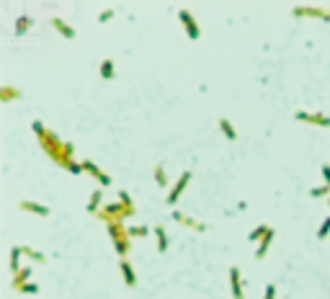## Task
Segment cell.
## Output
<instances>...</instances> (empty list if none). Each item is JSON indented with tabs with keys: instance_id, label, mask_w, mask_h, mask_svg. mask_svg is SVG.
<instances>
[{
	"instance_id": "8992f818",
	"label": "cell",
	"mask_w": 330,
	"mask_h": 299,
	"mask_svg": "<svg viewBox=\"0 0 330 299\" xmlns=\"http://www.w3.org/2000/svg\"><path fill=\"white\" fill-rule=\"evenodd\" d=\"M178 18H181V26H183V31H186V36L191 41H196L201 36V28H199V23H196V18H193L191 10L181 8V10H178Z\"/></svg>"
},
{
	"instance_id": "ba28073f",
	"label": "cell",
	"mask_w": 330,
	"mask_h": 299,
	"mask_svg": "<svg viewBox=\"0 0 330 299\" xmlns=\"http://www.w3.org/2000/svg\"><path fill=\"white\" fill-rule=\"evenodd\" d=\"M173 219L178 222V224H183V227H188V230H193V232H206V224L204 222H199V219H193V217H188V214H183V212H173Z\"/></svg>"
},
{
	"instance_id": "4dcf8cb0",
	"label": "cell",
	"mask_w": 330,
	"mask_h": 299,
	"mask_svg": "<svg viewBox=\"0 0 330 299\" xmlns=\"http://www.w3.org/2000/svg\"><path fill=\"white\" fill-rule=\"evenodd\" d=\"M263 299H276V287H274V284H268V287H266Z\"/></svg>"
},
{
	"instance_id": "2e32d148",
	"label": "cell",
	"mask_w": 330,
	"mask_h": 299,
	"mask_svg": "<svg viewBox=\"0 0 330 299\" xmlns=\"http://www.w3.org/2000/svg\"><path fill=\"white\" fill-rule=\"evenodd\" d=\"M219 129H222V134H224V137H227L230 142H235L237 140V132H235V127H232V122H230V119L227 116H219Z\"/></svg>"
},
{
	"instance_id": "6da1fadb",
	"label": "cell",
	"mask_w": 330,
	"mask_h": 299,
	"mask_svg": "<svg viewBox=\"0 0 330 299\" xmlns=\"http://www.w3.org/2000/svg\"><path fill=\"white\" fill-rule=\"evenodd\" d=\"M31 129H34V134L39 137L41 150L52 157V162H57L59 168H67V170L75 173V175H78V173H85V170H83V162H75V147H72V142H62V137H59V134H54V132H49L47 127L39 122V119L31 124Z\"/></svg>"
},
{
	"instance_id": "1f68e13d",
	"label": "cell",
	"mask_w": 330,
	"mask_h": 299,
	"mask_svg": "<svg viewBox=\"0 0 330 299\" xmlns=\"http://www.w3.org/2000/svg\"><path fill=\"white\" fill-rule=\"evenodd\" d=\"M320 170H323V178H325V183L330 186V162H325V165H320Z\"/></svg>"
},
{
	"instance_id": "277c9868",
	"label": "cell",
	"mask_w": 330,
	"mask_h": 299,
	"mask_svg": "<svg viewBox=\"0 0 330 299\" xmlns=\"http://www.w3.org/2000/svg\"><path fill=\"white\" fill-rule=\"evenodd\" d=\"M191 170H183L181 175H178V181L170 186V191L165 193V201H168V206H175L178 204V199L183 196V191H186V186H188V181H191Z\"/></svg>"
},
{
	"instance_id": "e0dca14e",
	"label": "cell",
	"mask_w": 330,
	"mask_h": 299,
	"mask_svg": "<svg viewBox=\"0 0 330 299\" xmlns=\"http://www.w3.org/2000/svg\"><path fill=\"white\" fill-rule=\"evenodd\" d=\"M52 26H54V31H59L65 39H75V28L70 23H65L62 18H52Z\"/></svg>"
},
{
	"instance_id": "30bf717a",
	"label": "cell",
	"mask_w": 330,
	"mask_h": 299,
	"mask_svg": "<svg viewBox=\"0 0 330 299\" xmlns=\"http://www.w3.org/2000/svg\"><path fill=\"white\" fill-rule=\"evenodd\" d=\"M230 289H232V299H245V292H243V279H240V268L237 266H230Z\"/></svg>"
},
{
	"instance_id": "5bb4252c",
	"label": "cell",
	"mask_w": 330,
	"mask_h": 299,
	"mask_svg": "<svg viewBox=\"0 0 330 299\" xmlns=\"http://www.w3.org/2000/svg\"><path fill=\"white\" fill-rule=\"evenodd\" d=\"M21 101L23 98V93L18 91V88H13V85H3V88H0V101H3V103H10V101Z\"/></svg>"
},
{
	"instance_id": "7a4b0ae2",
	"label": "cell",
	"mask_w": 330,
	"mask_h": 299,
	"mask_svg": "<svg viewBox=\"0 0 330 299\" xmlns=\"http://www.w3.org/2000/svg\"><path fill=\"white\" fill-rule=\"evenodd\" d=\"M134 214V206L129 204H122V201H116V204H106V206H101V212L96 214L101 222H106V224H114V222H124Z\"/></svg>"
},
{
	"instance_id": "7402d4cb",
	"label": "cell",
	"mask_w": 330,
	"mask_h": 299,
	"mask_svg": "<svg viewBox=\"0 0 330 299\" xmlns=\"http://www.w3.org/2000/svg\"><path fill=\"white\" fill-rule=\"evenodd\" d=\"M268 230H271V224H258V227L248 235V240H250V243H261L263 237L268 235Z\"/></svg>"
},
{
	"instance_id": "4fadbf2b",
	"label": "cell",
	"mask_w": 330,
	"mask_h": 299,
	"mask_svg": "<svg viewBox=\"0 0 330 299\" xmlns=\"http://www.w3.org/2000/svg\"><path fill=\"white\" fill-rule=\"evenodd\" d=\"M153 232L158 237V253H165V250L170 248V240H168V235H165V227H163V224H155Z\"/></svg>"
},
{
	"instance_id": "52a82bcc",
	"label": "cell",
	"mask_w": 330,
	"mask_h": 299,
	"mask_svg": "<svg viewBox=\"0 0 330 299\" xmlns=\"http://www.w3.org/2000/svg\"><path fill=\"white\" fill-rule=\"evenodd\" d=\"M294 16H307V18H323V21H330V8H320V5H297L294 10Z\"/></svg>"
},
{
	"instance_id": "44dd1931",
	"label": "cell",
	"mask_w": 330,
	"mask_h": 299,
	"mask_svg": "<svg viewBox=\"0 0 330 299\" xmlns=\"http://www.w3.org/2000/svg\"><path fill=\"white\" fill-rule=\"evenodd\" d=\"M28 279H31V268H28V266H26V268H21V271H18L16 276H13V281H10V287H13V289H18V287H21V284H28Z\"/></svg>"
},
{
	"instance_id": "7c38bea8",
	"label": "cell",
	"mask_w": 330,
	"mask_h": 299,
	"mask_svg": "<svg viewBox=\"0 0 330 299\" xmlns=\"http://www.w3.org/2000/svg\"><path fill=\"white\" fill-rule=\"evenodd\" d=\"M119 271H122V279H124V284H127V287H134V284H137V276H134V268H132V263H129L127 258H122V263H119Z\"/></svg>"
},
{
	"instance_id": "9a60e30c",
	"label": "cell",
	"mask_w": 330,
	"mask_h": 299,
	"mask_svg": "<svg viewBox=\"0 0 330 299\" xmlns=\"http://www.w3.org/2000/svg\"><path fill=\"white\" fill-rule=\"evenodd\" d=\"M274 235H276V230L271 227V230H268V235H266L263 240L258 243V250H256V258H258V261H263V258H266L268 248H271V240H274Z\"/></svg>"
},
{
	"instance_id": "484cf974",
	"label": "cell",
	"mask_w": 330,
	"mask_h": 299,
	"mask_svg": "<svg viewBox=\"0 0 330 299\" xmlns=\"http://www.w3.org/2000/svg\"><path fill=\"white\" fill-rule=\"evenodd\" d=\"M310 196H315V199H320V196H330V186H328V183H323V186H318V188H310Z\"/></svg>"
},
{
	"instance_id": "d6a6232c",
	"label": "cell",
	"mask_w": 330,
	"mask_h": 299,
	"mask_svg": "<svg viewBox=\"0 0 330 299\" xmlns=\"http://www.w3.org/2000/svg\"><path fill=\"white\" fill-rule=\"evenodd\" d=\"M119 201H122V204H129V206H134V204H132V196H129L127 191H119Z\"/></svg>"
},
{
	"instance_id": "d6986e66",
	"label": "cell",
	"mask_w": 330,
	"mask_h": 299,
	"mask_svg": "<svg viewBox=\"0 0 330 299\" xmlns=\"http://www.w3.org/2000/svg\"><path fill=\"white\" fill-rule=\"evenodd\" d=\"M153 173H155V183H158L160 188H168V191H170V186H168V173H165V165H163V162H158V165L153 168Z\"/></svg>"
},
{
	"instance_id": "5b68a950",
	"label": "cell",
	"mask_w": 330,
	"mask_h": 299,
	"mask_svg": "<svg viewBox=\"0 0 330 299\" xmlns=\"http://www.w3.org/2000/svg\"><path fill=\"white\" fill-rule=\"evenodd\" d=\"M294 119H297V122H302V124H310V127L330 129V116L323 114V111H297Z\"/></svg>"
},
{
	"instance_id": "8fae6325",
	"label": "cell",
	"mask_w": 330,
	"mask_h": 299,
	"mask_svg": "<svg viewBox=\"0 0 330 299\" xmlns=\"http://www.w3.org/2000/svg\"><path fill=\"white\" fill-rule=\"evenodd\" d=\"M18 209L21 212H31V214H39V217H49V212L52 209L47 206V204H39V201H18Z\"/></svg>"
},
{
	"instance_id": "ffe728a7",
	"label": "cell",
	"mask_w": 330,
	"mask_h": 299,
	"mask_svg": "<svg viewBox=\"0 0 330 299\" xmlns=\"http://www.w3.org/2000/svg\"><path fill=\"white\" fill-rule=\"evenodd\" d=\"M98 72H101V78H103V80H114V75H116L114 59H103L101 67H98Z\"/></svg>"
},
{
	"instance_id": "83f0119b",
	"label": "cell",
	"mask_w": 330,
	"mask_h": 299,
	"mask_svg": "<svg viewBox=\"0 0 330 299\" xmlns=\"http://www.w3.org/2000/svg\"><path fill=\"white\" fill-rule=\"evenodd\" d=\"M16 292H21V294H36V292H39V287H36L34 281H28V284H21V287H18Z\"/></svg>"
},
{
	"instance_id": "f546056e",
	"label": "cell",
	"mask_w": 330,
	"mask_h": 299,
	"mask_svg": "<svg viewBox=\"0 0 330 299\" xmlns=\"http://www.w3.org/2000/svg\"><path fill=\"white\" fill-rule=\"evenodd\" d=\"M147 227H142V224H140V227H129V237H147Z\"/></svg>"
},
{
	"instance_id": "f1b7e54d",
	"label": "cell",
	"mask_w": 330,
	"mask_h": 299,
	"mask_svg": "<svg viewBox=\"0 0 330 299\" xmlns=\"http://www.w3.org/2000/svg\"><path fill=\"white\" fill-rule=\"evenodd\" d=\"M114 16H116V10H114V8H106V10H101V13H98V21H101V23H106V21H111Z\"/></svg>"
},
{
	"instance_id": "4316f807",
	"label": "cell",
	"mask_w": 330,
	"mask_h": 299,
	"mask_svg": "<svg viewBox=\"0 0 330 299\" xmlns=\"http://www.w3.org/2000/svg\"><path fill=\"white\" fill-rule=\"evenodd\" d=\"M328 235H330V217H325V219H323L320 230H318V240H325Z\"/></svg>"
},
{
	"instance_id": "ac0fdd59",
	"label": "cell",
	"mask_w": 330,
	"mask_h": 299,
	"mask_svg": "<svg viewBox=\"0 0 330 299\" xmlns=\"http://www.w3.org/2000/svg\"><path fill=\"white\" fill-rule=\"evenodd\" d=\"M101 199H103V188H96L91 193V199H88V212H91V214L101 212Z\"/></svg>"
},
{
	"instance_id": "cb8c5ba5",
	"label": "cell",
	"mask_w": 330,
	"mask_h": 299,
	"mask_svg": "<svg viewBox=\"0 0 330 299\" xmlns=\"http://www.w3.org/2000/svg\"><path fill=\"white\" fill-rule=\"evenodd\" d=\"M21 256H23V253H21V245H13V248H10V271H13V276L21 271V268H18V258H21Z\"/></svg>"
},
{
	"instance_id": "9c48e42d",
	"label": "cell",
	"mask_w": 330,
	"mask_h": 299,
	"mask_svg": "<svg viewBox=\"0 0 330 299\" xmlns=\"http://www.w3.org/2000/svg\"><path fill=\"white\" fill-rule=\"evenodd\" d=\"M83 170H85L88 175H93L101 186H111V175H106V173H103V170L96 165L93 160H83Z\"/></svg>"
},
{
	"instance_id": "3957f363",
	"label": "cell",
	"mask_w": 330,
	"mask_h": 299,
	"mask_svg": "<svg viewBox=\"0 0 330 299\" xmlns=\"http://www.w3.org/2000/svg\"><path fill=\"white\" fill-rule=\"evenodd\" d=\"M109 227V235H111V243L116 248V253L122 258H127V253L132 250V237H129V227H124V222H114V224H106Z\"/></svg>"
},
{
	"instance_id": "603a6c76",
	"label": "cell",
	"mask_w": 330,
	"mask_h": 299,
	"mask_svg": "<svg viewBox=\"0 0 330 299\" xmlns=\"http://www.w3.org/2000/svg\"><path fill=\"white\" fill-rule=\"evenodd\" d=\"M21 253H23L26 258L36 261V263H44V261H47V256H44L41 250H34V248H28V245H21Z\"/></svg>"
},
{
	"instance_id": "d4e9b609",
	"label": "cell",
	"mask_w": 330,
	"mask_h": 299,
	"mask_svg": "<svg viewBox=\"0 0 330 299\" xmlns=\"http://www.w3.org/2000/svg\"><path fill=\"white\" fill-rule=\"evenodd\" d=\"M31 23H34L31 16H18V21H16V34H26L28 28H31Z\"/></svg>"
}]
</instances>
